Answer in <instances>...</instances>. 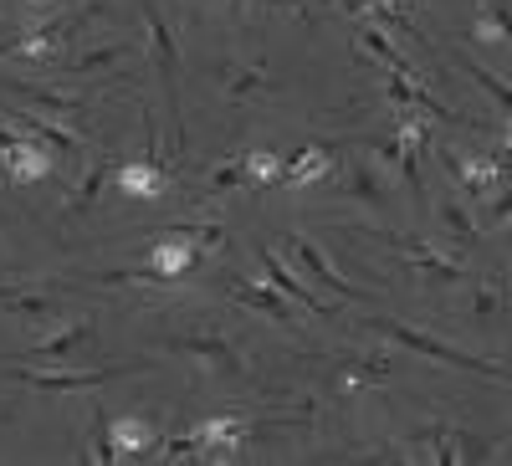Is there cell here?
Masks as SVG:
<instances>
[{
  "mask_svg": "<svg viewBox=\"0 0 512 466\" xmlns=\"http://www.w3.org/2000/svg\"><path fill=\"white\" fill-rule=\"evenodd\" d=\"M369 328H379L384 338H395V344H405L410 354H425V359H436V364L472 369V374H487V379H507L497 364H487V359H477V354H466V349H456V344H441V338L420 333V328H405V323H390V318H374Z\"/></svg>",
  "mask_w": 512,
  "mask_h": 466,
  "instance_id": "6da1fadb",
  "label": "cell"
},
{
  "mask_svg": "<svg viewBox=\"0 0 512 466\" xmlns=\"http://www.w3.org/2000/svg\"><path fill=\"white\" fill-rule=\"evenodd\" d=\"M144 26H149V41H154V57H159V72H164V98H169V134H175V144L185 139L180 129V52H175V31H169V21L144 6Z\"/></svg>",
  "mask_w": 512,
  "mask_h": 466,
  "instance_id": "7a4b0ae2",
  "label": "cell"
},
{
  "mask_svg": "<svg viewBox=\"0 0 512 466\" xmlns=\"http://www.w3.org/2000/svg\"><path fill=\"white\" fill-rule=\"evenodd\" d=\"M0 164H6V175L16 185H36L57 169V149L41 144V139H26V134H11V144L0 149Z\"/></svg>",
  "mask_w": 512,
  "mask_h": 466,
  "instance_id": "3957f363",
  "label": "cell"
},
{
  "mask_svg": "<svg viewBox=\"0 0 512 466\" xmlns=\"http://www.w3.org/2000/svg\"><path fill=\"white\" fill-rule=\"evenodd\" d=\"M241 436H246V420H241V415H210L205 426H195L185 441H190V451L205 456V461H236Z\"/></svg>",
  "mask_w": 512,
  "mask_h": 466,
  "instance_id": "277c9868",
  "label": "cell"
},
{
  "mask_svg": "<svg viewBox=\"0 0 512 466\" xmlns=\"http://www.w3.org/2000/svg\"><path fill=\"white\" fill-rule=\"evenodd\" d=\"M282 246H287V257H292L297 267H303V277H308L313 287H328V292H333V298H354V303L364 298V292H359V287H349L344 277H338V272H333V262L323 257V251H318V246H313L308 236H297V231H292V236H287Z\"/></svg>",
  "mask_w": 512,
  "mask_h": 466,
  "instance_id": "5b68a950",
  "label": "cell"
},
{
  "mask_svg": "<svg viewBox=\"0 0 512 466\" xmlns=\"http://www.w3.org/2000/svg\"><path fill=\"white\" fill-rule=\"evenodd\" d=\"M395 246L405 251V262H415V272H420L425 282H436V287L461 282V257H451V251L431 246L425 236H395Z\"/></svg>",
  "mask_w": 512,
  "mask_h": 466,
  "instance_id": "8992f818",
  "label": "cell"
},
{
  "mask_svg": "<svg viewBox=\"0 0 512 466\" xmlns=\"http://www.w3.org/2000/svg\"><path fill=\"white\" fill-rule=\"evenodd\" d=\"M144 364H123V369H72V374H36V369H16V379L21 385H31V390H47V395H72V390H93V385H108V379H118V374H139Z\"/></svg>",
  "mask_w": 512,
  "mask_h": 466,
  "instance_id": "52a82bcc",
  "label": "cell"
},
{
  "mask_svg": "<svg viewBox=\"0 0 512 466\" xmlns=\"http://www.w3.org/2000/svg\"><path fill=\"white\" fill-rule=\"evenodd\" d=\"M231 298L251 313H262L282 328H303V308H292V298H282L277 287H262V282H231Z\"/></svg>",
  "mask_w": 512,
  "mask_h": 466,
  "instance_id": "ba28073f",
  "label": "cell"
},
{
  "mask_svg": "<svg viewBox=\"0 0 512 466\" xmlns=\"http://www.w3.org/2000/svg\"><path fill=\"white\" fill-rule=\"evenodd\" d=\"M82 26V16H62L52 26H41V31H26L21 41H0V57H31V62H47L62 52V41Z\"/></svg>",
  "mask_w": 512,
  "mask_h": 466,
  "instance_id": "9c48e42d",
  "label": "cell"
},
{
  "mask_svg": "<svg viewBox=\"0 0 512 466\" xmlns=\"http://www.w3.org/2000/svg\"><path fill=\"white\" fill-rule=\"evenodd\" d=\"M195 241L185 236V231H164L154 246H149V272L159 277V282H175V277H185L190 267H195Z\"/></svg>",
  "mask_w": 512,
  "mask_h": 466,
  "instance_id": "30bf717a",
  "label": "cell"
},
{
  "mask_svg": "<svg viewBox=\"0 0 512 466\" xmlns=\"http://www.w3.org/2000/svg\"><path fill=\"white\" fill-rule=\"evenodd\" d=\"M441 159H446L451 175L466 185V195H477V200H487V195H492V185L502 180V169H507L502 159L492 164V159H477V154H461V149H451V144L441 149Z\"/></svg>",
  "mask_w": 512,
  "mask_h": 466,
  "instance_id": "8fae6325",
  "label": "cell"
},
{
  "mask_svg": "<svg viewBox=\"0 0 512 466\" xmlns=\"http://www.w3.org/2000/svg\"><path fill=\"white\" fill-rule=\"evenodd\" d=\"M169 349L195 354L200 364H210L216 374H241V354H236V344H231V338H221V333H180Z\"/></svg>",
  "mask_w": 512,
  "mask_h": 466,
  "instance_id": "7c38bea8",
  "label": "cell"
},
{
  "mask_svg": "<svg viewBox=\"0 0 512 466\" xmlns=\"http://www.w3.org/2000/svg\"><path fill=\"white\" fill-rule=\"evenodd\" d=\"M262 272H267V287H277L282 298H292L303 313H313V318H323V313H328V303H318V298H313V287H303V277H297L292 267H282V262L272 257V251H262Z\"/></svg>",
  "mask_w": 512,
  "mask_h": 466,
  "instance_id": "4fadbf2b",
  "label": "cell"
},
{
  "mask_svg": "<svg viewBox=\"0 0 512 466\" xmlns=\"http://www.w3.org/2000/svg\"><path fill=\"white\" fill-rule=\"evenodd\" d=\"M0 118L16 123V134L41 139V144H52V149H62V154H72V149H77V134H72V129H62L57 118H41V113H16V108H0Z\"/></svg>",
  "mask_w": 512,
  "mask_h": 466,
  "instance_id": "5bb4252c",
  "label": "cell"
},
{
  "mask_svg": "<svg viewBox=\"0 0 512 466\" xmlns=\"http://www.w3.org/2000/svg\"><path fill=\"white\" fill-rule=\"evenodd\" d=\"M93 338V323H62L52 338H41V344L31 349V354H21V359H31V364H62V359H72L82 344Z\"/></svg>",
  "mask_w": 512,
  "mask_h": 466,
  "instance_id": "9a60e30c",
  "label": "cell"
},
{
  "mask_svg": "<svg viewBox=\"0 0 512 466\" xmlns=\"http://www.w3.org/2000/svg\"><path fill=\"white\" fill-rule=\"evenodd\" d=\"M11 93L16 98H26L41 118H82V113H88V103H82V98H67V93H52V88H36V82H11Z\"/></svg>",
  "mask_w": 512,
  "mask_h": 466,
  "instance_id": "2e32d148",
  "label": "cell"
},
{
  "mask_svg": "<svg viewBox=\"0 0 512 466\" xmlns=\"http://www.w3.org/2000/svg\"><path fill=\"white\" fill-rule=\"evenodd\" d=\"M118 195H128V200H159V195H164L159 164H154V159H144V164H123V169H118Z\"/></svg>",
  "mask_w": 512,
  "mask_h": 466,
  "instance_id": "e0dca14e",
  "label": "cell"
},
{
  "mask_svg": "<svg viewBox=\"0 0 512 466\" xmlns=\"http://www.w3.org/2000/svg\"><path fill=\"white\" fill-rule=\"evenodd\" d=\"M154 441H159V431L149 426V420H139V415H123V420H113V426H108V446L123 451V456H139Z\"/></svg>",
  "mask_w": 512,
  "mask_h": 466,
  "instance_id": "ac0fdd59",
  "label": "cell"
},
{
  "mask_svg": "<svg viewBox=\"0 0 512 466\" xmlns=\"http://www.w3.org/2000/svg\"><path fill=\"white\" fill-rule=\"evenodd\" d=\"M333 175V154L328 149H303V154H297L292 164H282V180L287 185H318V180H328Z\"/></svg>",
  "mask_w": 512,
  "mask_h": 466,
  "instance_id": "d6986e66",
  "label": "cell"
},
{
  "mask_svg": "<svg viewBox=\"0 0 512 466\" xmlns=\"http://www.w3.org/2000/svg\"><path fill=\"white\" fill-rule=\"evenodd\" d=\"M359 41H364V52H374V57H379L384 67H390L395 77H415V72H410V62L390 47V36H384L379 26H364V31H359Z\"/></svg>",
  "mask_w": 512,
  "mask_h": 466,
  "instance_id": "ffe728a7",
  "label": "cell"
},
{
  "mask_svg": "<svg viewBox=\"0 0 512 466\" xmlns=\"http://www.w3.org/2000/svg\"><path fill=\"white\" fill-rule=\"evenodd\" d=\"M123 57H134V41H113V47L82 52V57L72 62V72H77V77H93V72H103V67H113V62H123Z\"/></svg>",
  "mask_w": 512,
  "mask_h": 466,
  "instance_id": "44dd1931",
  "label": "cell"
},
{
  "mask_svg": "<svg viewBox=\"0 0 512 466\" xmlns=\"http://www.w3.org/2000/svg\"><path fill=\"white\" fill-rule=\"evenodd\" d=\"M241 164H246V180L251 185H282V159L277 154L251 149V154H241Z\"/></svg>",
  "mask_w": 512,
  "mask_h": 466,
  "instance_id": "7402d4cb",
  "label": "cell"
},
{
  "mask_svg": "<svg viewBox=\"0 0 512 466\" xmlns=\"http://www.w3.org/2000/svg\"><path fill=\"white\" fill-rule=\"evenodd\" d=\"M477 36L487 41V47H507V0H487L482 21H477Z\"/></svg>",
  "mask_w": 512,
  "mask_h": 466,
  "instance_id": "603a6c76",
  "label": "cell"
},
{
  "mask_svg": "<svg viewBox=\"0 0 512 466\" xmlns=\"http://www.w3.org/2000/svg\"><path fill=\"white\" fill-rule=\"evenodd\" d=\"M354 200H369V205H379L384 200V180L374 175V164H349V185H344Z\"/></svg>",
  "mask_w": 512,
  "mask_h": 466,
  "instance_id": "cb8c5ba5",
  "label": "cell"
},
{
  "mask_svg": "<svg viewBox=\"0 0 512 466\" xmlns=\"http://www.w3.org/2000/svg\"><path fill=\"white\" fill-rule=\"evenodd\" d=\"M441 226L456 236V246H472V241H477L472 216H466V205H456V200H446V205H441Z\"/></svg>",
  "mask_w": 512,
  "mask_h": 466,
  "instance_id": "d4e9b609",
  "label": "cell"
},
{
  "mask_svg": "<svg viewBox=\"0 0 512 466\" xmlns=\"http://www.w3.org/2000/svg\"><path fill=\"white\" fill-rule=\"evenodd\" d=\"M241 185H251V180H246V164H241V159H226V164L216 169V175L205 180V190H210V195H226V190H241Z\"/></svg>",
  "mask_w": 512,
  "mask_h": 466,
  "instance_id": "484cf974",
  "label": "cell"
},
{
  "mask_svg": "<svg viewBox=\"0 0 512 466\" xmlns=\"http://www.w3.org/2000/svg\"><path fill=\"white\" fill-rule=\"evenodd\" d=\"M226 77H231V82H226V93H231V98H246V93H256V88L267 82L262 72H226Z\"/></svg>",
  "mask_w": 512,
  "mask_h": 466,
  "instance_id": "4316f807",
  "label": "cell"
},
{
  "mask_svg": "<svg viewBox=\"0 0 512 466\" xmlns=\"http://www.w3.org/2000/svg\"><path fill=\"white\" fill-rule=\"evenodd\" d=\"M180 231H185L195 246H221V241H226V231H221L216 221H210V226H180Z\"/></svg>",
  "mask_w": 512,
  "mask_h": 466,
  "instance_id": "83f0119b",
  "label": "cell"
},
{
  "mask_svg": "<svg viewBox=\"0 0 512 466\" xmlns=\"http://www.w3.org/2000/svg\"><path fill=\"white\" fill-rule=\"evenodd\" d=\"M103 169H108V164H93V175H88V185H82V190H77V200H72V210H88V205H93V195H98V185H103Z\"/></svg>",
  "mask_w": 512,
  "mask_h": 466,
  "instance_id": "f1b7e54d",
  "label": "cell"
},
{
  "mask_svg": "<svg viewBox=\"0 0 512 466\" xmlns=\"http://www.w3.org/2000/svg\"><path fill=\"white\" fill-rule=\"evenodd\" d=\"M410 6H415V0H369V11H379V16H400V21H410Z\"/></svg>",
  "mask_w": 512,
  "mask_h": 466,
  "instance_id": "f546056e",
  "label": "cell"
},
{
  "mask_svg": "<svg viewBox=\"0 0 512 466\" xmlns=\"http://www.w3.org/2000/svg\"><path fill=\"white\" fill-rule=\"evenodd\" d=\"M466 72H472V77H477V82H482V88H487V93H497V103H502V108H507V88H502V82H497V77H492V72H482V67H472V62H466Z\"/></svg>",
  "mask_w": 512,
  "mask_h": 466,
  "instance_id": "4dcf8cb0",
  "label": "cell"
},
{
  "mask_svg": "<svg viewBox=\"0 0 512 466\" xmlns=\"http://www.w3.org/2000/svg\"><path fill=\"white\" fill-rule=\"evenodd\" d=\"M492 308H497V298H492V292H487V287H477V313H482V318H487V313H492Z\"/></svg>",
  "mask_w": 512,
  "mask_h": 466,
  "instance_id": "1f68e13d",
  "label": "cell"
},
{
  "mask_svg": "<svg viewBox=\"0 0 512 466\" xmlns=\"http://www.w3.org/2000/svg\"><path fill=\"white\" fill-rule=\"evenodd\" d=\"M16 292H21V287H16V282H0V308H6V303H11V298H16Z\"/></svg>",
  "mask_w": 512,
  "mask_h": 466,
  "instance_id": "d6a6232c",
  "label": "cell"
},
{
  "mask_svg": "<svg viewBox=\"0 0 512 466\" xmlns=\"http://www.w3.org/2000/svg\"><path fill=\"white\" fill-rule=\"evenodd\" d=\"M344 11H354V16H364V11H369V0H344Z\"/></svg>",
  "mask_w": 512,
  "mask_h": 466,
  "instance_id": "836d02e7",
  "label": "cell"
},
{
  "mask_svg": "<svg viewBox=\"0 0 512 466\" xmlns=\"http://www.w3.org/2000/svg\"><path fill=\"white\" fill-rule=\"evenodd\" d=\"M272 6H303V0H272Z\"/></svg>",
  "mask_w": 512,
  "mask_h": 466,
  "instance_id": "e575fe53",
  "label": "cell"
},
{
  "mask_svg": "<svg viewBox=\"0 0 512 466\" xmlns=\"http://www.w3.org/2000/svg\"><path fill=\"white\" fill-rule=\"evenodd\" d=\"M36 6H57V0H36Z\"/></svg>",
  "mask_w": 512,
  "mask_h": 466,
  "instance_id": "d590c367",
  "label": "cell"
}]
</instances>
